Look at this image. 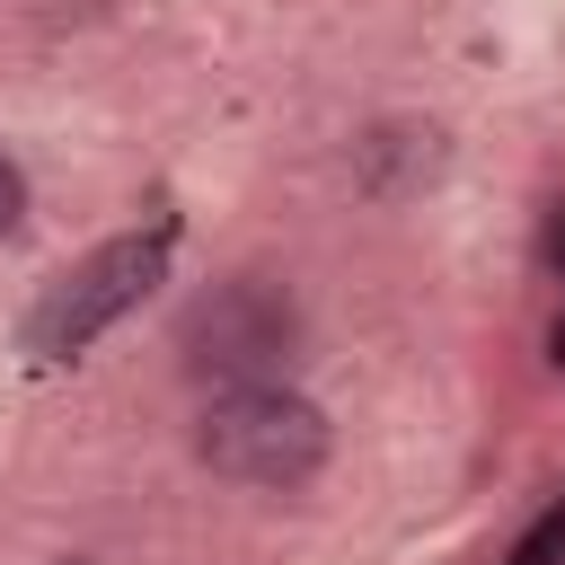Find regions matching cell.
I'll return each mask as SVG.
<instances>
[{"instance_id":"6da1fadb","label":"cell","mask_w":565,"mask_h":565,"mask_svg":"<svg viewBox=\"0 0 565 565\" xmlns=\"http://www.w3.org/2000/svg\"><path fill=\"white\" fill-rule=\"evenodd\" d=\"M327 406L300 397L291 380H247V388H203L194 415V459L230 486L256 494H300L327 468Z\"/></svg>"},{"instance_id":"7a4b0ae2","label":"cell","mask_w":565,"mask_h":565,"mask_svg":"<svg viewBox=\"0 0 565 565\" xmlns=\"http://www.w3.org/2000/svg\"><path fill=\"white\" fill-rule=\"evenodd\" d=\"M168 247H177V230L159 221V230H124V238H106V247H88L71 274H53L44 282V300L26 309V353H44V362H71V353H88L106 327H124L159 282H168Z\"/></svg>"},{"instance_id":"3957f363","label":"cell","mask_w":565,"mask_h":565,"mask_svg":"<svg viewBox=\"0 0 565 565\" xmlns=\"http://www.w3.org/2000/svg\"><path fill=\"white\" fill-rule=\"evenodd\" d=\"M300 353V309L282 282L265 274H230L212 291L185 300L177 318V362L203 388H247V380H282V362Z\"/></svg>"},{"instance_id":"277c9868","label":"cell","mask_w":565,"mask_h":565,"mask_svg":"<svg viewBox=\"0 0 565 565\" xmlns=\"http://www.w3.org/2000/svg\"><path fill=\"white\" fill-rule=\"evenodd\" d=\"M556 556H565V503H556V512H539V530L512 547V565H556Z\"/></svg>"},{"instance_id":"5b68a950","label":"cell","mask_w":565,"mask_h":565,"mask_svg":"<svg viewBox=\"0 0 565 565\" xmlns=\"http://www.w3.org/2000/svg\"><path fill=\"white\" fill-rule=\"evenodd\" d=\"M18 221H26V177H18V159L0 150V238H9Z\"/></svg>"},{"instance_id":"8992f818","label":"cell","mask_w":565,"mask_h":565,"mask_svg":"<svg viewBox=\"0 0 565 565\" xmlns=\"http://www.w3.org/2000/svg\"><path fill=\"white\" fill-rule=\"evenodd\" d=\"M547 362L565 371V309H556V327H547Z\"/></svg>"},{"instance_id":"52a82bcc","label":"cell","mask_w":565,"mask_h":565,"mask_svg":"<svg viewBox=\"0 0 565 565\" xmlns=\"http://www.w3.org/2000/svg\"><path fill=\"white\" fill-rule=\"evenodd\" d=\"M547 265L565 274V212H556V230H547Z\"/></svg>"}]
</instances>
